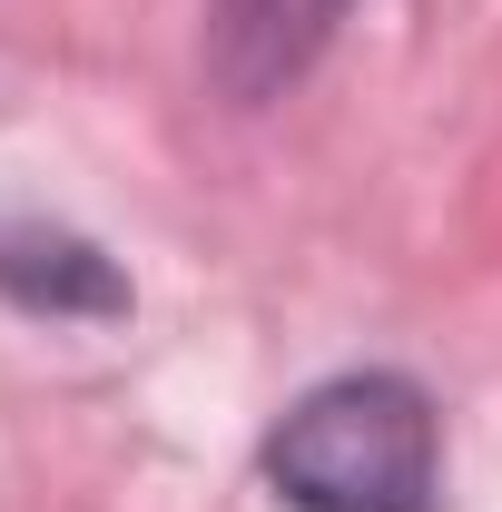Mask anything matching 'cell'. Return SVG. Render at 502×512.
Returning <instances> with one entry per match:
<instances>
[{
	"instance_id": "obj_1",
	"label": "cell",
	"mask_w": 502,
	"mask_h": 512,
	"mask_svg": "<svg viewBox=\"0 0 502 512\" xmlns=\"http://www.w3.org/2000/svg\"><path fill=\"white\" fill-rule=\"evenodd\" d=\"M266 483L296 512H434L443 503V424L414 375H335L286 404L266 434Z\"/></svg>"
},
{
	"instance_id": "obj_2",
	"label": "cell",
	"mask_w": 502,
	"mask_h": 512,
	"mask_svg": "<svg viewBox=\"0 0 502 512\" xmlns=\"http://www.w3.org/2000/svg\"><path fill=\"white\" fill-rule=\"evenodd\" d=\"M355 0H207V79L237 99V109H266L286 99L325 40L345 30Z\"/></svg>"
},
{
	"instance_id": "obj_3",
	"label": "cell",
	"mask_w": 502,
	"mask_h": 512,
	"mask_svg": "<svg viewBox=\"0 0 502 512\" xmlns=\"http://www.w3.org/2000/svg\"><path fill=\"white\" fill-rule=\"evenodd\" d=\"M0 276H10L30 306H89V316H119V306H128V286L89 247H69V237H50V247H40V237L10 247V256H0Z\"/></svg>"
}]
</instances>
